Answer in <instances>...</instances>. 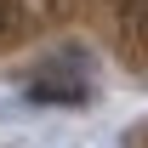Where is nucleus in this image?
I'll return each instance as SVG.
<instances>
[{"instance_id":"obj_1","label":"nucleus","mask_w":148,"mask_h":148,"mask_svg":"<svg viewBox=\"0 0 148 148\" xmlns=\"http://www.w3.org/2000/svg\"><path fill=\"white\" fill-rule=\"evenodd\" d=\"M29 97L34 103H80L86 97V80H74V74H34L29 80Z\"/></svg>"},{"instance_id":"obj_2","label":"nucleus","mask_w":148,"mask_h":148,"mask_svg":"<svg viewBox=\"0 0 148 148\" xmlns=\"http://www.w3.org/2000/svg\"><path fill=\"white\" fill-rule=\"evenodd\" d=\"M125 29H131V40L148 51V0H125Z\"/></svg>"},{"instance_id":"obj_3","label":"nucleus","mask_w":148,"mask_h":148,"mask_svg":"<svg viewBox=\"0 0 148 148\" xmlns=\"http://www.w3.org/2000/svg\"><path fill=\"white\" fill-rule=\"evenodd\" d=\"M6 17H12V12H6V0H0V34H6Z\"/></svg>"}]
</instances>
